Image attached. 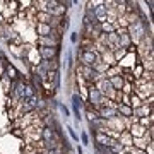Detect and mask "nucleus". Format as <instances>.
<instances>
[{"label": "nucleus", "instance_id": "nucleus-1", "mask_svg": "<svg viewBox=\"0 0 154 154\" xmlns=\"http://www.w3.org/2000/svg\"><path fill=\"white\" fill-rule=\"evenodd\" d=\"M41 132L43 128H36V127H28L26 128V135H28V140L29 142H39L41 140Z\"/></svg>", "mask_w": 154, "mask_h": 154}, {"label": "nucleus", "instance_id": "nucleus-22", "mask_svg": "<svg viewBox=\"0 0 154 154\" xmlns=\"http://www.w3.org/2000/svg\"><path fill=\"white\" fill-rule=\"evenodd\" d=\"M122 89H123V93H125V94H128V96H130V93H132V84H130V82L123 84V88H122Z\"/></svg>", "mask_w": 154, "mask_h": 154}, {"label": "nucleus", "instance_id": "nucleus-15", "mask_svg": "<svg viewBox=\"0 0 154 154\" xmlns=\"http://www.w3.org/2000/svg\"><path fill=\"white\" fill-rule=\"evenodd\" d=\"M41 46H46V48H55L57 45V39H53L51 36H45V38H39L38 39Z\"/></svg>", "mask_w": 154, "mask_h": 154}, {"label": "nucleus", "instance_id": "nucleus-10", "mask_svg": "<svg viewBox=\"0 0 154 154\" xmlns=\"http://www.w3.org/2000/svg\"><path fill=\"white\" fill-rule=\"evenodd\" d=\"M101 60H103V63H106L108 67H113V65L116 63L115 55H113V51H110V50H106L105 53L101 55Z\"/></svg>", "mask_w": 154, "mask_h": 154}, {"label": "nucleus", "instance_id": "nucleus-28", "mask_svg": "<svg viewBox=\"0 0 154 154\" xmlns=\"http://www.w3.org/2000/svg\"><path fill=\"white\" fill-rule=\"evenodd\" d=\"M2 24H4V17L0 16V28H2Z\"/></svg>", "mask_w": 154, "mask_h": 154}, {"label": "nucleus", "instance_id": "nucleus-27", "mask_svg": "<svg viewBox=\"0 0 154 154\" xmlns=\"http://www.w3.org/2000/svg\"><path fill=\"white\" fill-rule=\"evenodd\" d=\"M14 43H21V38H19L17 34H16V36H14Z\"/></svg>", "mask_w": 154, "mask_h": 154}, {"label": "nucleus", "instance_id": "nucleus-20", "mask_svg": "<svg viewBox=\"0 0 154 154\" xmlns=\"http://www.w3.org/2000/svg\"><path fill=\"white\" fill-rule=\"evenodd\" d=\"M5 72H7V77H9V79H16L17 77L16 69H14L12 65H9V63H7V67H5Z\"/></svg>", "mask_w": 154, "mask_h": 154}, {"label": "nucleus", "instance_id": "nucleus-19", "mask_svg": "<svg viewBox=\"0 0 154 154\" xmlns=\"http://www.w3.org/2000/svg\"><path fill=\"white\" fill-rule=\"evenodd\" d=\"M38 21H39V24H50L51 16H50L48 12H39L38 14Z\"/></svg>", "mask_w": 154, "mask_h": 154}, {"label": "nucleus", "instance_id": "nucleus-8", "mask_svg": "<svg viewBox=\"0 0 154 154\" xmlns=\"http://www.w3.org/2000/svg\"><path fill=\"white\" fill-rule=\"evenodd\" d=\"M55 53H57L55 48H46V46H41V48H39V55H41L43 60H51V58L55 57Z\"/></svg>", "mask_w": 154, "mask_h": 154}, {"label": "nucleus", "instance_id": "nucleus-26", "mask_svg": "<svg viewBox=\"0 0 154 154\" xmlns=\"http://www.w3.org/2000/svg\"><path fill=\"white\" fill-rule=\"evenodd\" d=\"M88 115H89V120H91V122H93V120H96V118H98V113H94V111H89Z\"/></svg>", "mask_w": 154, "mask_h": 154}, {"label": "nucleus", "instance_id": "nucleus-12", "mask_svg": "<svg viewBox=\"0 0 154 154\" xmlns=\"http://www.w3.org/2000/svg\"><path fill=\"white\" fill-rule=\"evenodd\" d=\"M110 81V84H111V88L115 89V91H120L122 88H123V77L122 75H115V77H111V79H108Z\"/></svg>", "mask_w": 154, "mask_h": 154}, {"label": "nucleus", "instance_id": "nucleus-25", "mask_svg": "<svg viewBox=\"0 0 154 154\" xmlns=\"http://www.w3.org/2000/svg\"><path fill=\"white\" fill-rule=\"evenodd\" d=\"M120 101H123V105H127V106H128V103H130V96H128V94H122Z\"/></svg>", "mask_w": 154, "mask_h": 154}, {"label": "nucleus", "instance_id": "nucleus-9", "mask_svg": "<svg viewBox=\"0 0 154 154\" xmlns=\"http://www.w3.org/2000/svg\"><path fill=\"white\" fill-rule=\"evenodd\" d=\"M151 113H152V108H149L147 105H142L140 108H137V110H132V115L135 116V118H137V116L142 118V116H147V115H151Z\"/></svg>", "mask_w": 154, "mask_h": 154}, {"label": "nucleus", "instance_id": "nucleus-11", "mask_svg": "<svg viewBox=\"0 0 154 154\" xmlns=\"http://www.w3.org/2000/svg\"><path fill=\"white\" fill-rule=\"evenodd\" d=\"M116 113H118V116L128 118V116H132V108L127 105H116Z\"/></svg>", "mask_w": 154, "mask_h": 154}, {"label": "nucleus", "instance_id": "nucleus-7", "mask_svg": "<svg viewBox=\"0 0 154 154\" xmlns=\"http://www.w3.org/2000/svg\"><path fill=\"white\" fill-rule=\"evenodd\" d=\"M96 140H98L101 146H106V147H111V146L116 142L115 139H110L108 135H106V134H103V132H99L98 135H96Z\"/></svg>", "mask_w": 154, "mask_h": 154}, {"label": "nucleus", "instance_id": "nucleus-2", "mask_svg": "<svg viewBox=\"0 0 154 154\" xmlns=\"http://www.w3.org/2000/svg\"><path fill=\"white\" fill-rule=\"evenodd\" d=\"M152 142V139L149 137L147 134L144 135V137H139V139H132V146H135V149H140L142 151L144 147H147L149 144Z\"/></svg>", "mask_w": 154, "mask_h": 154}, {"label": "nucleus", "instance_id": "nucleus-16", "mask_svg": "<svg viewBox=\"0 0 154 154\" xmlns=\"http://www.w3.org/2000/svg\"><path fill=\"white\" fill-rule=\"evenodd\" d=\"M99 115L103 116V118H106V120H110V118H113V116H116V110L115 108H101L99 110Z\"/></svg>", "mask_w": 154, "mask_h": 154}, {"label": "nucleus", "instance_id": "nucleus-21", "mask_svg": "<svg viewBox=\"0 0 154 154\" xmlns=\"http://www.w3.org/2000/svg\"><path fill=\"white\" fill-rule=\"evenodd\" d=\"M113 55H115V60H122V58L127 55V50H125V48L116 50V51H113Z\"/></svg>", "mask_w": 154, "mask_h": 154}, {"label": "nucleus", "instance_id": "nucleus-18", "mask_svg": "<svg viewBox=\"0 0 154 154\" xmlns=\"http://www.w3.org/2000/svg\"><path fill=\"white\" fill-rule=\"evenodd\" d=\"M79 72H81V74L86 77V79H93V75H94L93 67H84V65H82L81 69H79Z\"/></svg>", "mask_w": 154, "mask_h": 154}, {"label": "nucleus", "instance_id": "nucleus-24", "mask_svg": "<svg viewBox=\"0 0 154 154\" xmlns=\"http://www.w3.org/2000/svg\"><path fill=\"white\" fill-rule=\"evenodd\" d=\"M2 82H4V89H5V91L11 89V86H9V77L7 75H2Z\"/></svg>", "mask_w": 154, "mask_h": 154}, {"label": "nucleus", "instance_id": "nucleus-13", "mask_svg": "<svg viewBox=\"0 0 154 154\" xmlns=\"http://www.w3.org/2000/svg\"><path fill=\"white\" fill-rule=\"evenodd\" d=\"M118 139H120L122 146H125V147H132V135H130L128 132H120Z\"/></svg>", "mask_w": 154, "mask_h": 154}, {"label": "nucleus", "instance_id": "nucleus-14", "mask_svg": "<svg viewBox=\"0 0 154 154\" xmlns=\"http://www.w3.org/2000/svg\"><path fill=\"white\" fill-rule=\"evenodd\" d=\"M53 29L50 28V24H39L38 26V34L39 38H45V36H51Z\"/></svg>", "mask_w": 154, "mask_h": 154}, {"label": "nucleus", "instance_id": "nucleus-17", "mask_svg": "<svg viewBox=\"0 0 154 154\" xmlns=\"http://www.w3.org/2000/svg\"><path fill=\"white\" fill-rule=\"evenodd\" d=\"M89 98H91V101H93L94 105H99L101 94H99V91H98L96 88H91V91H89Z\"/></svg>", "mask_w": 154, "mask_h": 154}, {"label": "nucleus", "instance_id": "nucleus-6", "mask_svg": "<svg viewBox=\"0 0 154 154\" xmlns=\"http://www.w3.org/2000/svg\"><path fill=\"white\" fill-rule=\"evenodd\" d=\"M14 94H16L17 99H24L26 98V86H24L22 81H17V82L14 84Z\"/></svg>", "mask_w": 154, "mask_h": 154}, {"label": "nucleus", "instance_id": "nucleus-23", "mask_svg": "<svg viewBox=\"0 0 154 154\" xmlns=\"http://www.w3.org/2000/svg\"><path fill=\"white\" fill-rule=\"evenodd\" d=\"M142 70H144V67H135V69H134V77H140L142 75Z\"/></svg>", "mask_w": 154, "mask_h": 154}, {"label": "nucleus", "instance_id": "nucleus-3", "mask_svg": "<svg viewBox=\"0 0 154 154\" xmlns=\"http://www.w3.org/2000/svg\"><path fill=\"white\" fill-rule=\"evenodd\" d=\"M106 125L113 127V128H110V130H118V132H123V122H122V116H113V118H110V120H106Z\"/></svg>", "mask_w": 154, "mask_h": 154}, {"label": "nucleus", "instance_id": "nucleus-4", "mask_svg": "<svg viewBox=\"0 0 154 154\" xmlns=\"http://www.w3.org/2000/svg\"><path fill=\"white\" fill-rule=\"evenodd\" d=\"M146 130H147V128H144L142 125H139V123H132L128 134L132 135V139H139V137H144V135H146Z\"/></svg>", "mask_w": 154, "mask_h": 154}, {"label": "nucleus", "instance_id": "nucleus-5", "mask_svg": "<svg viewBox=\"0 0 154 154\" xmlns=\"http://www.w3.org/2000/svg\"><path fill=\"white\" fill-rule=\"evenodd\" d=\"M96 53L94 51H84L82 53V65L84 67H93L94 62H96Z\"/></svg>", "mask_w": 154, "mask_h": 154}, {"label": "nucleus", "instance_id": "nucleus-29", "mask_svg": "<svg viewBox=\"0 0 154 154\" xmlns=\"http://www.w3.org/2000/svg\"><path fill=\"white\" fill-rule=\"evenodd\" d=\"M127 154H130V152H127Z\"/></svg>", "mask_w": 154, "mask_h": 154}]
</instances>
